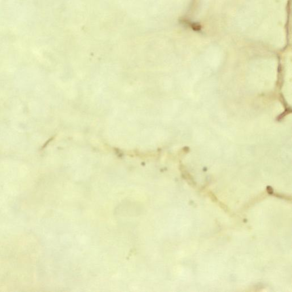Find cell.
<instances>
[{
  "mask_svg": "<svg viewBox=\"0 0 292 292\" xmlns=\"http://www.w3.org/2000/svg\"><path fill=\"white\" fill-rule=\"evenodd\" d=\"M180 22L183 23L184 25H187V26L188 25V26H189L193 30H195V31L199 32V31H200L201 29V26L199 24H197L196 22L189 21H188V20H185V19L182 20L180 21Z\"/></svg>",
  "mask_w": 292,
  "mask_h": 292,
  "instance_id": "obj_1",
  "label": "cell"
}]
</instances>
